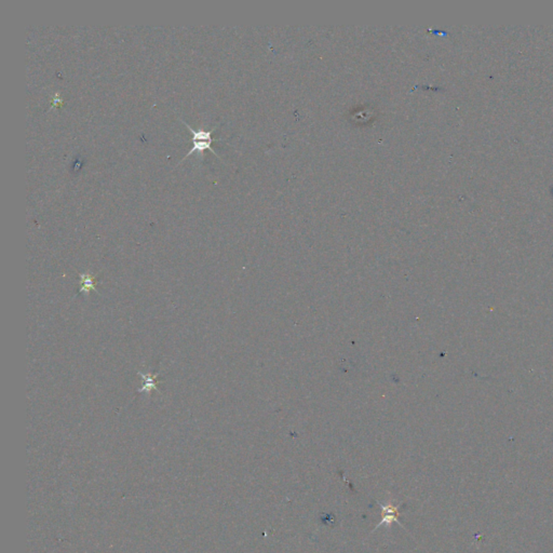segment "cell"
Instances as JSON below:
<instances>
[{
	"mask_svg": "<svg viewBox=\"0 0 553 553\" xmlns=\"http://www.w3.org/2000/svg\"><path fill=\"white\" fill-rule=\"evenodd\" d=\"M383 508V512H384V521L380 523L378 526L383 525V524H389L391 522L393 521H398V508L393 507V506H387V507H385V506L380 505Z\"/></svg>",
	"mask_w": 553,
	"mask_h": 553,
	"instance_id": "obj_3",
	"label": "cell"
},
{
	"mask_svg": "<svg viewBox=\"0 0 553 553\" xmlns=\"http://www.w3.org/2000/svg\"><path fill=\"white\" fill-rule=\"evenodd\" d=\"M140 376L143 378V387L140 388L138 391L139 392H145V393H149L151 390H157L159 391L157 385H158V380H157V375L155 374H143V373H138Z\"/></svg>",
	"mask_w": 553,
	"mask_h": 553,
	"instance_id": "obj_2",
	"label": "cell"
},
{
	"mask_svg": "<svg viewBox=\"0 0 553 553\" xmlns=\"http://www.w3.org/2000/svg\"><path fill=\"white\" fill-rule=\"evenodd\" d=\"M80 279H81V289L79 291V293H81V292L89 293L90 291L95 290L96 282L93 276H91L89 274H81Z\"/></svg>",
	"mask_w": 553,
	"mask_h": 553,
	"instance_id": "obj_4",
	"label": "cell"
},
{
	"mask_svg": "<svg viewBox=\"0 0 553 553\" xmlns=\"http://www.w3.org/2000/svg\"><path fill=\"white\" fill-rule=\"evenodd\" d=\"M182 122L185 124L187 129L189 130V132L192 134V147L188 151V153L186 154L185 157L182 159V161H184L187 157H189V156L191 154H194L195 151H198V153L202 154L206 149L211 150L214 155L217 156L216 151L211 147V144L213 142V138L211 137V134H212L214 129L205 130V129L200 128L199 130H195V129H192L186 121H184V120H182ZM217 157H218V156H217ZM218 158H220V157H218Z\"/></svg>",
	"mask_w": 553,
	"mask_h": 553,
	"instance_id": "obj_1",
	"label": "cell"
}]
</instances>
